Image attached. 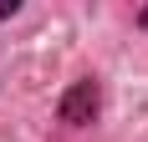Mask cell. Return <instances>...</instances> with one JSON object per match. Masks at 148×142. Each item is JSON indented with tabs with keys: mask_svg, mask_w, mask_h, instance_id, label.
Listing matches in <instances>:
<instances>
[{
	"mask_svg": "<svg viewBox=\"0 0 148 142\" xmlns=\"http://www.w3.org/2000/svg\"><path fill=\"white\" fill-rule=\"evenodd\" d=\"M97 112H102V86L92 81V76L72 81L66 91H61V101H56V117L66 122V127H92Z\"/></svg>",
	"mask_w": 148,
	"mask_h": 142,
	"instance_id": "obj_1",
	"label": "cell"
},
{
	"mask_svg": "<svg viewBox=\"0 0 148 142\" xmlns=\"http://www.w3.org/2000/svg\"><path fill=\"white\" fill-rule=\"evenodd\" d=\"M15 10H21V0H0V20H10Z\"/></svg>",
	"mask_w": 148,
	"mask_h": 142,
	"instance_id": "obj_2",
	"label": "cell"
}]
</instances>
